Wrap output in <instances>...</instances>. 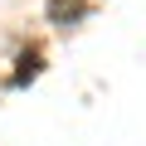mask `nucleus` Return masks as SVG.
I'll return each mask as SVG.
<instances>
[{
	"label": "nucleus",
	"mask_w": 146,
	"mask_h": 146,
	"mask_svg": "<svg viewBox=\"0 0 146 146\" xmlns=\"http://www.w3.org/2000/svg\"><path fill=\"white\" fill-rule=\"evenodd\" d=\"M39 73V54L29 49V54H20V73H15V83H25V78H34Z\"/></svg>",
	"instance_id": "nucleus-2"
},
{
	"label": "nucleus",
	"mask_w": 146,
	"mask_h": 146,
	"mask_svg": "<svg viewBox=\"0 0 146 146\" xmlns=\"http://www.w3.org/2000/svg\"><path fill=\"white\" fill-rule=\"evenodd\" d=\"M83 10H88L83 0H49V20H54V25H63V29H68V25H78V20H83Z\"/></svg>",
	"instance_id": "nucleus-1"
}]
</instances>
